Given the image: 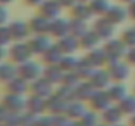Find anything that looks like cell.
Wrapping results in <instances>:
<instances>
[{
	"label": "cell",
	"instance_id": "50",
	"mask_svg": "<svg viewBox=\"0 0 135 126\" xmlns=\"http://www.w3.org/2000/svg\"><path fill=\"white\" fill-rule=\"evenodd\" d=\"M5 55H7V51L4 50V47L0 45V63H1V60L5 58Z\"/></svg>",
	"mask_w": 135,
	"mask_h": 126
},
{
	"label": "cell",
	"instance_id": "32",
	"mask_svg": "<svg viewBox=\"0 0 135 126\" xmlns=\"http://www.w3.org/2000/svg\"><path fill=\"white\" fill-rule=\"evenodd\" d=\"M89 7L93 12V15H100V16H105L106 12L110 8V4L108 0H90Z\"/></svg>",
	"mask_w": 135,
	"mask_h": 126
},
{
	"label": "cell",
	"instance_id": "44",
	"mask_svg": "<svg viewBox=\"0 0 135 126\" xmlns=\"http://www.w3.org/2000/svg\"><path fill=\"white\" fill-rule=\"evenodd\" d=\"M126 59H127L129 63L135 64V46L131 47L130 50H127V53H126Z\"/></svg>",
	"mask_w": 135,
	"mask_h": 126
},
{
	"label": "cell",
	"instance_id": "26",
	"mask_svg": "<svg viewBox=\"0 0 135 126\" xmlns=\"http://www.w3.org/2000/svg\"><path fill=\"white\" fill-rule=\"evenodd\" d=\"M93 67H101L102 64L108 63V57L104 49H92L90 53L85 57Z\"/></svg>",
	"mask_w": 135,
	"mask_h": 126
},
{
	"label": "cell",
	"instance_id": "54",
	"mask_svg": "<svg viewBox=\"0 0 135 126\" xmlns=\"http://www.w3.org/2000/svg\"><path fill=\"white\" fill-rule=\"evenodd\" d=\"M121 1H123V3H129V4H130V3L134 1V0H121Z\"/></svg>",
	"mask_w": 135,
	"mask_h": 126
},
{
	"label": "cell",
	"instance_id": "46",
	"mask_svg": "<svg viewBox=\"0 0 135 126\" xmlns=\"http://www.w3.org/2000/svg\"><path fill=\"white\" fill-rule=\"evenodd\" d=\"M8 114H9V112H8L3 105H0V125L4 124V121H5V118L8 117Z\"/></svg>",
	"mask_w": 135,
	"mask_h": 126
},
{
	"label": "cell",
	"instance_id": "18",
	"mask_svg": "<svg viewBox=\"0 0 135 126\" xmlns=\"http://www.w3.org/2000/svg\"><path fill=\"white\" fill-rule=\"evenodd\" d=\"M63 72L64 71L62 70V67L59 64H49L44 70V78L51 84L62 83L63 76H64Z\"/></svg>",
	"mask_w": 135,
	"mask_h": 126
},
{
	"label": "cell",
	"instance_id": "25",
	"mask_svg": "<svg viewBox=\"0 0 135 126\" xmlns=\"http://www.w3.org/2000/svg\"><path fill=\"white\" fill-rule=\"evenodd\" d=\"M122 110L119 106H109L108 109L104 110L102 113V120L105 121V124L110 126L117 125L119 122V120L122 118Z\"/></svg>",
	"mask_w": 135,
	"mask_h": 126
},
{
	"label": "cell",
	"instance_id": "16",
	"mask_svg": "<svg viewBox=\"0 0 135 126\" xmlns=\"http://www.w3.org/2000/svg\"><path fill=\"white\" fill-rule=\"evenodd\" d=\"M105 16L108 17V20L110 22H113L114 25H117V24L123 22L127 18L129 11L126 8L121 7V5H110V8H109V11L106 12Z\"/></svg>",
	"mask_w": 135,
	"mask_h": 126
},
{
	"label": "cell",
	"instance_id": "1",
	"mask_svg": "<svg viewBox=\"0 0 135 126\" xmlns=\"http://www.w3.org/2000/svg\"><path fill=\"white\" fill-rule=\"evenodd\" d=\"M126 46L127 45L122 40H109V41H106L105 46H104V50H105L106 57H108V63L119 60L123 55H126V53H127Z\"/></svg>",
	"mask_w": 135,
	"mask_h": 126
},
{
	"label": "cell",
	"instance_id": "47",
	"mask_svg": "<svg viewBox=\"0 0 135 126\" xmlns=\"http://www.w3.org/2000/svg\"><path fill=\"white\" fill-rule=\"evenodd\" d=\"M60 4H62V7H74L79 0H58Z\"/></svg>",
	"mask_w": 135,
	"mask_h": 126
},
{
	"label": "cell",
	"instance_id": "29",
	"mask_svg": "<svg viewBox=\"0 0 135 126\" xmlns=\"http://www.w3.org/2000/svg\"><path fill=\"white\" fill-rule=\"evenodd\" d=\"M76 74L80 76V79H90V76L93 75V72L96 71V67H93L89 63V60L87 58H83L80 59L78 67H76Z\"/></svg>",
	"mask_w": 135,
	"mask_h": 126
},
{
	"label": "cell",
	"instance_id": "24",
	"mask_svg": "<svg viewBox=\"0 0 135 126\" xmlns=\"http://www.w3.org/2000/svg\"><path fill=\"white\" fill-rule=\"evenodd\" d=\"M87 109L84 106V104L79 100H72L68 102V106H67V110H66V114L71 118V120H80L84 114H85Z\"/></svg>",
	"mask_w": 135,
	"mask_h": 126
},
{
	"label": "cell",
	"instance_id": "58",
	"mask_svg": "<svg viewBox=\"0 0 135 126\" xmlns=\"http://www.w3.org/2000/svg\"><path fill=\"white\" fill-rule=\"evenodd\" d=\"M0 126H4V125H0Z\"/></svg>",
	"mask_w": 135,
	"mask_h": 126
},
{
	"label": "cell",
	"instance_id": "51",
	"mask_svg": "<svg viewBox=\"0 0 135 126\" xmlns=\"http://www.w3.org/2000/svg\"><path fill=\"white\" fill-rule=\"evenodd\" d=\"M70 126H83V125H81V122H80V121H78V122L72 121V122H71V125H70Z\"/></svg>",
	"mask_w": 135,
	"mask_h": 126
},
{
	"label": "cell",
	"instance_id": "20",
	"mask_svg": "<svg viewBox=\"0 0 135 126\" xmlns=\"http://www.w3.org/2000/svg\"><path fill=\"white\" fill-rule=\"evenodd\" d=\"M96 88L90 82H80L79 85L75 88V95L76 99L80 101H85V100H90L92 96L94 95Z\"/></svg>",
	"mask_w": 135,
	"mask_h": 126
},
{
	"label": "cell",
	"instance_id": "53",
	"mask_svg": "<svg viewBox=\"0 0 135 126\" xmlns=\"http://www.w3.org/2000/svg\"><path fill=\"white\" fill-rule=\"evenodd\" d=\"M131 126H135V116L131 118Z\"/></svg>",
	"mask_w": 135,
	"mask_h": 126
},
{
	"label": "cell",
	"instance_id": "5",
	"mask_svg": "<svg viewBox=\"0 0 135 126\" xmlns=\"http://www.w3.org/2000/svg\"><path fill=\"white\" fill-rule=\"evenodd\" d=\"M32 95H36V96H40V97H44L47 99L52 95V84L50 82H47L45 78H38L36 80H33L30 87H29Z\"/></svg>",
	"mask_w": 135,
	"mask_h": 126
},
{
	"label": "cell",
	"instance_id": "43",
	"mask_svg": "<svg viewBox=\"0 0 135 126\" xmlns=\"http://www.w3.org/2000/svg\"><path fill=\"white\" fill-rule=\"evenodd\" d=\"M36 126H52V117H45V116L38 117Z\"/></svg>",
	"mask_w": 135,
	"mask_h": 126
},
{
	"label": "cell",
	"instance_id": "56",
	"mask_svg": "<svg viewBox=\"0 0 135 126\" xmlns=\"http://www.w3.org/2000/svg\"><path fill=\"white\" fill-rule=\"evenodd\" d=\"M114 126H125V125H118V124H117V125H114Z\"/></svg>",
	"mask_w": 135,
	"mask_h": 126
},
{
	"label": "cell",
	"instance_id": "40",
	"mask_svg": "<svg viewBox=\"0 0 135 126\" xmlns=\"http://www.w3.org/2000/svg\"><path fill=\"white\" fill-rule=\"evenodd\" d=\"M12 40H13V38H12V34H11L9 28L0 25V45H1V46H5V45H8Z\"/></svg>",
	"mask_w": 135,
	"mask_h": 126
},
{
	"label": "cell",
	"instance_id": "28",
	"mask_svg": "<svg viewBox=\"0 0 135 126\" xmlns=\"http://www.w3.org/2000/svg\"><path fill=\"white\" fill-rule=\"evenodd\" d=\"M18 75V68L12 63H0V82H11Z\"/></svg>",
	"mask_w": 135,
	"mask_h": 126
},
{
	"label": "cell",
	"instance_id": "33",
	"mask_svg": "<svg viewBox=\"0 0 135 126\" xmlns=\"http://www.w3.org/2000/svg\"><path fill=\"white\" fill-rule=\"evenodd\" d=\"M79 62H80V59H78L76 57H74L71 54H67L66 57L62 58V60L59 62V66L62 67L63 71L68 72V71H75L78 64H79Z\"/></svg>",
	"mask_w": 135,
	"mask_h": 126
},
{
	"label": "cell",
	"instance_id": "35",
	"mask_svg": "<svg viewBox=\"0 0 135 126\" xmlns=\"http://www.w3.org/2000/svg\"><path fill=\"white\" fill-rule=\"evenodd\" d=\"M80 82H81V79H80V76L76 74V71H68V72L64 74L62 84H63V85H67V87H71V88H76Z\"/></svg>",
	"mask_w": 135,
	"mask_h": 126
},
{
	"label": "cell",
	"instance_id": "27",
	"mask_svg": "<svg viewBox=\"0 0 135 126\" xmlns=\"http://www.w3.org/2000/svg\"><path fill=\"white\" fill-rule=\"evenodd\" d=\"M100 37L98 34L94 32V30H87L81 37H80V46L83 49H88V50H92V49H96L98 42H100Z\"/></svg>",
	"mask_w": 135,
	"mask_h": 126
},
{
	"label": "cell",
	"instance_id": "3",
	"mask_svg": "<svg viewBox=\"0 0 135 126\" xmlns=\"http://www.w3.org/2000/svg\"><path fill=\"white\" fill-rule=\"evenodd\" d=\"M32 55V51H30V47L28 43H24L21 41H17V43H15L11 50H9V57L11 59L17 63V64H21L26 60H29Z\"/></svg>",
	"mask_w": 135,
	"mask_h": 126
},
{
	"label": "cell",
	"instance_id": "12",
	"mask_svg": "<svg viewBox=\"0 0 135 126\" xmlns=\"http://www.w3.org/2000/svg\"><path fill=\"white\" fill-rule=\"evenodd\" d=\"M49 33L58 38H62V37L70 34V21L64 20V18H58V17L51 20Z\"/></svg>",
	"mask_w": 135,
	"mask_h": 126
},
{
	"label": "cell",
	"instance_id": "38",
	"mask_svg": "<svg viewBox=\"0 0 135 126\" xmlns=\"http://www.w3.org/2000/svg\"><path fill=\"white\" fill-rule=\"evenodd\" d=\"M52 117V126H70L72 120L67 114H54Z\"/></svg>",
	"mask_w": 135,
	"mask_h": 126
},
{
	"label": "cell",
	"instance_id": "34",
	"mask_svg": "<svg viewBox=\"0 0 135 126\" xmlns=\"http://www.w3.org/2000/svg\"><path fill=\"white\" fill-rule=\"evenodd\" d=\"M59 97H62L64 101L70 102L72 100H76V95H75V88H71V87H67V85H60L56 92H55Z\"/></svg>",
	"mask_w": 135,
	"mask_h": 126
},
{
	"label": "cell",
	"instance_id": "13",
	"mask_svg": "<svg viewBox=\"0 0 135 126\" xmlns=\"http://www.w3.org/2000/svg\"><path fill=\"white\" fill-rule=\"evenodd\" d=\"M110 80H112V76H110L109 70H96L89 79V82L94 85L96 89L108 88L110 85Z\"/></svg>",
	"mask_w": 135,
	"mask_h": 126
},
{
	"label": "cell",
	"instance_id": "19",
	"mask_svg": "<svg viewBox=\"0 0 135 126\" xmlns=\"http://www.w3.org/2000/svg\"><path fill=\"white\" fill-rule=\"evenodd\" d=\"M26 109H28V112H30L36 116L42 114L44 110L46 109V99L36 96V95H32L26 100Z\"/></svg>",
	"mask_w": 135,
	"mask_h": 126
},
{
	"label": "cell",
	"instance_id": "2",
	"mask_svg": "<svg viewBox=\"0 0 135 126\" xmlns=\"http://www.w3.org/2000/svg\"><path fill=\"white\" fill-rule=\"evenodd\" d=\"M18 76L24 78L26 82H33L40 78L42 72V67L33 60H26L21 64H18Z\"/></svg>",
	"mask_w": 135,
	"mask_h": 126
},
{
	"label": "cell",
	"instance_id": "52",
	"mask_svg": "<svg viewBox=\"0 0 135 126\" xmlns=\"http://www.w3.org/2000/svg\"><path fill=\"white\" fill-rule=\"evenodd\" d=\"M12 0H0V4H3V5H5V4H8V3H11Z\"/></svg>",
	"mask_w": 135,
	"mask_h": 126
},
{
	"label": "cell",
	"instance_id": "37",
	"mask_svg": "<svg viewBox=\"0 0 135 126\" xmlns=\"http://www.w3.org/2000/svg\"><path fill=\"white\" fill-rule=\"evenodd\" d=\"M79 121L83 126H96L98 122V117L94 112H85V114Z\"/></svg>",
	"mask_w": 135,
	"mask_h": 126
},
{
	"label": "cell",
	"instance_id": "21",
	"mask_svg": "<svg viewBox=\"0 0 135 126\" xmlns=\"http://www.w3.org/2000/svg\"><path fill=\"white\" fill-rule=\"evenodd\" d=\"M72 16H74V18L87 21L93 16V12L90 9L89 4H87V1H78L72 7Z\"/></svg>",
	"mask_w": 135,
	"mask_h": 126
},
{
	"label": "cell",
	"instance_id": "14",
	"mask_svg": "<svg viewBox=\"0 0 135 126\" xmlns=\"http://www.w3.org/2000/svg\"><path fill=\"white\" fill-rule=\"evenodd\" d=\"M50 24H51V20L41 15L30 20L29 28H30V32H33L34 34H46L50 30Z\"/></svg>",
	"mask_w": 135,
	"mask_h": 126
},
{
	"label": "cell",
	"instance_id": "49",
	"mask_svg": "<svg viewBox=\"0 0 135 126\" xmlns=\"http://www.w3.org/2000/svg\"><path fill=\"white\" fill-rule=\"evenodd\" d=\"M44 1L45 0H26V3L30 4V5H41Z\"/></svg>",
	"mask_w": 135,
	"mask_h": 126
},
{
	"label": "cell",
	"instance_id": "15",
	"mask_svg": "<svg viewBox=\"0 0 135 126\" xmlns=\"http://www.w3.org/2000/svg\"><path fill=\"white\" fill-rule=\"evenodd\" d=\"M62 9V4L58 0H45L41 4V15L49 20H54L59 16Z\"/></svg>",
	"mask_w": 135,
	"mask_h": 126
},
{
	"label": "cell",
	"instance_id": "10",
	"mask_svg": "<svg viewBox=\"0 0 135 126\" xmlns=\"http://www.w3.org/2000/svg\"><path fill=\"white\" fill-rule=\"evenodd\" d=\"M8 28H9L11 34H12V38L15 41H22V40H25L29 36V32H30L29 24L24 22L22 20H15L13 22H11L8 25Z\"/></svg>",
	"mask_w": 135,
	"mask_h": 126
},
{
	"label": "cell",
	"instance_id": "48",
	"mask_svg": "<svg viewBox=\"0 0 135 126\" xmlns=\"http://www.w3.org/2000/svg\"><path fill=\"white\" fill-rule=\"evenodd\" d=\"M127 11H129V16H130V17H133V18H135V0L130 3V5H129Z\"/></svg>",
	"mask_w": 135,
	"mask_h": 126
},
{
	"label": "cell",
	"instance_id": "11",
	"mask_svg": "<svg viewBox=\"0 0 135 126\" xmlns=\"http://www.w3.org/2000/svg\"><path fill=\"white\" fill-rule=\"evenodd\" d=\"M90 104H92V108L96 109V110H105L110 106V102H112V99L109 97L108 95V91L105 92L104 89H98L94 92V95L92 96V99L89 100Z\"/></svg>",
	"mask_w": 135,
	"mask_h": 126
},
{
	"label": "cell",
	"instance_id": "30",
	"mask_svg": "<svg viewBox=\"0 0 135 126\" xmlns=\"http://www.w3.org/2000/svg\"><path fill=\"white\" fill-rule=\"evenodd\" d=\"M108 95L112 99V101H121L127 96V91H126V87L123 84L117 83L113 84V85H109Z\"/></svg>",
	"mask_w": 135,
	"mask_h": 126
},
{
	"label": "cell",
	"instance_id": "41",
	"mask_svg": "<svg viewBox=\"0 0 135 126\" xmlns=\"http://www.w3.org/2000/svg\"><path fill=\"white\" fill-rule=\"evenodd\" d=\"M122 41L125 42L127 46H135V28H130V29H126L123 36H122Z\"/></svg>",
	"mask_w": 135,
	"mask_h": 126
},
{
	"label": "cell",
	"instance_id": "4",
	"mask_svg": "<svg viewBox=\"0 0 135 126\" xmlns=\"http://www.w3.org/2000/svg\"><path fill=\"white\" fill-rule=\"evenodd\" d=\"M1 105L11 113H21L26 108V100L20 95L8 93L4 96Z\"/></svg>",
	"mask_w": 135,
	"mask_h": 126
},
{
	"label": "cell",
	"instance_id": "22",
	"mask_svg": "<svg viewBox=\"0 0 135 126\" xmlns=\"http://www.w3.org/2000/svg\"><path fill=\"white\" fill-rule=\"evenodd\" d=\"M42 58H44V62L47 66L49 64H59V62L63 58V53H62V50L59 49L58 45H51L42 54Z\"/></svg>",
	"mask_w": 135,
	"mask_h": 126
},
{
	"label": "cell",
	"instance_id": "57",
	"mask_svg": "<svg viewBox=\"0 0 135 126\" xmlns=\"http://www.w3.org/2000/svg\"><path fill=\"white\" fill-rule=\"evenodd\" d=\"M79 1H88V0H79Z\"/></svg>",
	"mask_w": 135,
	"mask_h": 126
},
{
	"label": "cell",
	"instance_id": "6",
	"mask_svg": "<svg viewBox=\"0 0 135 126\" xmlns=\"http://www.w3.org/2000/svg\"><path fill=\"white\" fill-rule=\"evenodd\" d=\"M68 102L64 101L62 97H59L56 93H52L50 97L46 99V109L54 116V114H66Z\"/></svg>",
	"mask_w": 135,
	"mask_h": 126
},
{
	"label": "cell",
	"instance_id": "7",
	"mask_svg": "<svg viewBox=\"0 0 135 126\" xmlns=\"http://www.w3.org/2000/svg\"><path fill=\"white\" fill-rule=\"evenodd\" d=\"M93 30L98 34V37H100L101 40H109V38L113 36L114 24L110 22L106 16H104V17H100V18L94 22Z\"/></svg>",
	"mask_w": 135,
	"mask_h": 126
},
{
	"label": "cell",
	"instance_id": "45",
	"mask_svg": "<svg viewBox=\"0 0 135 126\" xmlns=\"http://www.w3.org/2000/svg\"><path fill=\"white\" fill-rule=\"evenodd\" d=\"M7 20H8V11L3 7V4H0V25H3Z\"/></svg>",
	"mask_w": 135,
	"mask_h": 126
},
{
	"label": "cell",
	"instance_id": "17",
	"mask_svg": "<svg viewBox=\"0 0 135 126\" xmlns=\"http://www.w3.org/2000/svg\"><path fill=\"white\" fill-rule=\"evenodd\" d=\"M79 40L80 38H78V37H75L72 34H67V36L60 38V41L58 42V46H59V49L62 50L63 54H72L80 46V41Z\"/></svg>",
	"mask_w": 135,
	"mask_h": 126
},
{
	"label": "cell",
	"instance_id": "31",
	"mask_svg": "<svg viewBox=\"0 0 135 126\" xmlns=\"http://www.w3.org/2000/svg\"><path fill=\"white\" fill-rule=\"evenodd\" d=\"M87 30H88L87 21H83V20H79V18H72L70 21V34L80 38Z\"/></svg>",
	"mask_w": 135,
	"mask_h": 126
},
{
	"label": "cell",
	"instance_id": "55",
	"mask_svg": "<svg viewBox=\"0 0 135 126\" xmlns=\"http://www.w3.org/2000/svg\"><path fill=\"white\" fill-rule=\"evenodd\" d=\"M96 126H110V125H108V124H97Z\"/></svg>",
	"mask_w": 135,
	"mask_h": 126
},
{
	"label": "cell",
	"instance_id": "23",
	"mask_svg": "<svg viewBox=\"0 0 135 126\" xmlns=\"http://www.w3.org/2000/svg\"><path fill=\"white\" fill-rule=\"evenodd\" d=\"M7 89H8L9 93L22 96V95L29 89V87H28V82H26L24 78H21V76L17 75V76L13 78L11 82H8V84H7Z\"/></svg>",
	"mask_w": 135,
	"mask_h": 126
},
{
	"label": "cell",
	"instance_id": "8",
	"mask_svg": "<svg viewBox=\"0 0 135 126\" xmlns=\"http://www.w3.org/2000/svg\"><path fill=\"white\" fill-rule=\"evenodd\" d=\"M109 64V72H110V76L112 79L117 80V82H122L125 79L129 78L130 75V68L126 63L121 62V60H115V62H110L108 63Z\"/></svg>",
	"mask_w": 135,
	"mask_h": 126
},
{
	"label": "cell",
	"instance_id": "39",
	"mask_svg": "<svg viewBox=\"0 0 135 126\" xmlns=\"http://www.w3.org/2000/svg\"><path fill=\"white\" fill-rule=\"evenodd\" d=\"M37 120H38V116L28 112L25 114H21V122L20 126H36L37 125Z\"/></svg>",
	"mask_w": 135,
	"mask_h": 126
},
{
	"label": "cell",
	"instance_id": "36",
	"mask_svg": "<svg viewBox=\"0 0 135 126\" xmlns=\"http://www.w3.org/2000/svg\"><path fill=\"white\" fill-rule=\"evenodd\" d=\"M119 108H121L122 113H125V114L135 113V97L134 96H126L123 100H121Z\"/></svg>",
	"mask_w": 135,
	"mask_h": 126
},
{
	"label": "cell",
	"instance_id": "9",
	"mask_svg": "<svg viewBox=\"0 0 135 126\" xmlns=\"http://www.w3.org/2000/svg\"><path fill=\"white\" fill-rule=\"evenodd\" d=\"M32 54H44L46 50L51 46L50 37L46 34H36L28 42Z\"/></svg>",
	"mask_w": 135,
	"mask_h": 126
},
{
	"label": "cell",
	"instance_id": "42",
	"mask_svg": "<svg viewBox=\"0 0 135 126\" xmlns=\"http://www.w3.org/2000/svg\"><path fill=\"white\" fill-rule=\"evenodd\" d=\"M21 122V114L20 113H11L8 114V117L4 121V126H20Z\"/></svg>",
	"mask_w": 135,
	"mask_h": 126
}]
</instances>
